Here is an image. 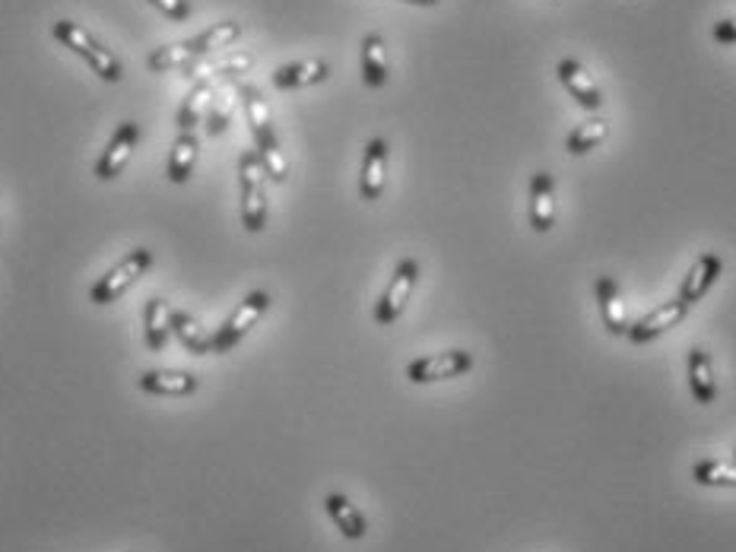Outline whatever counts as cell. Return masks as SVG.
<instances>
[{
    "mask_svg": "<svg viewBox=\"0 0 736 552\" xmlns=\"http://www.w3.org/2000/svg\"><path fill=\"white\" fill-rule=\"evenodd\" d=\"M239 95H242V105H245L248 128H251V137H254V153H257L261 166L267 171V178L283 184L289 166L283 159V150H280V137H277V128H274L270 108H267V102H264L257 86H239Z\"/></svg>",
    "mask_w": 736,
    "mask_h": 552,
    "instance_id": "6da1fadb",
    "label": "cell"
},
{
    "mask_svg": "<svg viewBox=\"0 0 736 552\" xmlns=\"http://www.w3.org/2000/svg\"><path fill=\"white\" fill-rule=\"evenodd\" d=\"M51 33H54V39L64 44V48H71L77 57H83L89 67H92V74L96 77H102L105 84H122L124 80V64L105 48V44L99 42L92 33H86L80 23H71V20H58L54 26H51Z\"/></svg>",
    "mask_w": 736,
    "mask_h": 552,
    "instance_id": "7a4b0ae2",
    "label": "cell"
},
{
    "mask_svg": "<svg viewBox=\"0 0 736 552\" xmlns=\"http://www.w3.org/2000/svg\"><path fill=\"white\" fill-rule=\"evenodd\" d=\"M239 204H242V226L245 232L257 235L267 226V171L261 166L257 153L245 150L239 156Z\"/></svg>",
    "mask_w": 736,
    "mask_h": 552,
    "instance_id": "3957f363",
    "label": "cell"
},
{
    "mask_svg": "<svg viewBox=\"0 0 736 552\" xmlns=\"http://www.w3.org/2000/svg\"><path fill=\"white\" fill-rule=\"evenodd\" d=\"M150 267H153V252H150V248L140 245V248L127 252L112 270H105V273L89 286V301H92V305H112V301H118L140 277L150 273Z\"/></svg>",
    "mask_w": 736,
    "mask_h": 552,
    "instance_id": "277c9868",
    "label": "cell"
},
{
    "mask_svg": "<svg viewBox=\"0 0 736 552\" xmlns=\"http://www.w3.org/2000/svg\"><path fill=\"white\" fill-rule=\"evenodd\" d=\"M419 270H422V267H419L416 257H401V260H397V267H394L388 286L381 290V296L375 301V311H371V318H375L378 328H391V324L401 321V314L407 311L409 298H413V290H416V283H419Z\"/></svg>",
    "mask_w": 736,
    "mask_h": 552,
    "instance_id": "5b68a950",
    "label": "cell"
},
{
    "mask_svg": "<svg viewBox=\"0 0 736 552\" xmlns=\"http://www.w3.org/2000/svg\"><path fill=\"white\" fill-rule=\"evenodd\" d=\"M270 305H274V296L267 293V290H254V293H248L242 301H239V308L223 321V328L210 337V346H213V352L216 356H223V352H232L239 343L245 341L248 334H251V328H257V321L270 311Z\"/></svg>",
    "mask_w": 736,
    "mask_h": 552,
    "instance_id": "8992f818",
    "label": "cell"
},
{
    "mask_svg": "<svg viewBox=\"0 0 736 552\" xmlns=\"http://www.w3.org/2000/svg\"><path fill=\"white\" fill-rule=\"evenodd\" d=\"M473 365H477V359L470 349H445V352H429V356L407 362L404 375L409 384H439L470 375Z\"/></svg>",
    "mask_w": 736,
    "mask_h": 552,
    "instance_id": "52a82bcc",
    "label": "cell"
},
{
    "mask_svg": "<svg viewBox=\"0 0 736 552\" xmlns=\"http://www.w3.org/2000/svg\"><path fill=\"white\" fill-rule=\"evenodd\" d=\"M137 143H140V125H137V121H122V125L115 128V133H112L109 146L102 150V156L96 159L92 175H96L99 181H115V178L124 171V166L130 163Z\"/></svg>",
    "mask_w": 736,
    "mask_h": 552,
    "instance_id": "ba28073f",
    "label": "cell"
},
{
    "mask_svg": "<svg viewBox=\"0 0 736 552\" xmlns=\"http://www.w3.org/2000/svg\"><path fill=\"white\" fill-rule=\"evenodd\" d=\"M721 273H724V257L718 255V252H705V255H698L696 264L689 267V273L683 277L676 298H680L686 308H693V305H698L701 298L714 290V283L721 280Z\"/></svg>",
    "mask_w": 736,
    "mask_h": 552,
    "instance_id": "9c48e42d",
    "label": "cell"
},
{
    "mask_svg": "<svg viewBox=\"0 0 736 552\" xmlns=\"http://www.w3.org/2000/svg\"><path fill=\"white\" fill-rule=\"evenodd\" d=\"M689 314V308L680 301V298H670L663 305H657L655 311H648L645 318H638L635 324H629V341L635 346H645V343H655L657 337H663L667 331H673L683 318Z\"/></svg>",
    "mask_w": 736,
    "mask_h": 552,
    "instance_id": "30bf717a",
    "label": "cell"
},
{
    "mask_svg": "<svg viewBox=\"0 0 736 552\" xmlns=\"http://www.w3.org/2000/svg\"><path fill=\"white\" fill-rule=\"evenodd\" d=\"M528 222L533 232L546 235L556 226V178L549 171H533L528 188Z\"/></svg>",
    "mask_w": 736,
    "mask_h": 552,
    "instance_id": "8fae6325",
    "label": "cell"
},
{
    "mask_svg": "<svg viewBox=\"0 0 736 552\" xmlns=\"http://www.w3.org/2000/svg\"><path fill=\"white\" fill-rule=\"evenodd\" d=\"M384 184H388V140L371 137L363 153V169H359V197L366 204L381 201Z\"/></svg>",
    "mask_w": 736,
    "mask_h": 552,
    "instance_id": "7c38bea8",
    "label": "cell"
},
{
    "mask_svg": "<svg viewBox=\"0 0 736 552\" xmlns=\"http://www.w3.org/2000/svg\"><path fill=\"white\" fill-rule=\"evenodd\" d=\"M556 77H559V84L569 89V95H572L584 112H597V108L604 105L600 86L594 84V77L587 74V67H584L581 61L562 57V61L556 64Z\"/></svg>",
    "mask_w": 736,
    "mask_h": 552,
    "instance_id": "4fadbf2b",
    "label": "cell"
},
{
    "mask_svg": "<svg viewBox=\"0 0 736 552\" xmlns=\"http://www.w3.org/2000/svg\"><path fill=\"white\" fill-rule=\"evenodd\" d=\"M137 387L153 397H188L201 387V378L185 369H150V372H140Z\"/></svg>",
    "mask_w": 736,
    "mask_h": 552,
    "instance_id": "5bb4252c",
    "label": "cell"
},
{
    "mask_svg": "<svg viewBox=\"0 0 736 552\" xmlns=\"http://www.w3.org/2000/svg\"><path fill=\"white\" fill-rule=\"evenodd\" d=\"M686 375H689V394L696 397V403L711 407L718 400V378H714V362L711 352L705 346H689L686 352Z\"/></svg>",
    "mask_w": 736,
    "mask_h": 552,
    "instance_id": "9a60e30c",
    "label": "cell"
},
{
    "mask_svg": "<svg viewBox=\"0 0 736 552\" xmlns=\"http://www.w3.org/2000/svg\"><path fill=\"white\" fill-rule=\"evenodd\" d=\"M594 298H597L600 321H604L607 334L610 337H625L629 334V318H625V308H622V298H619V283L610 273H600L594 280Z\"/></svg>",
    "mask_w": 736,
    "mask_h": 552,
    "instance_id": "2e32d148",
    "label": "cell"
},
{
    "mask_svg": "<svg viewBox=\"0 0 736 552\" xmlns=\"http://www.w3.org/2000/svg\"><path fill=\"white\" fill-rule=\"evenodd\" d=\"M198 153H201V140L194 130H178V137L172 140V150H168V163H165V178L172 184H185L194 166H198Z\"/></svg>",
    "mask_w": 736,
    "mask_h": 552,
    "instance_id": "e0dca14e",
    "label": "cell"
},
{
    "mask_svg": "<svg viewBox=\"0 0 736 552\" xmlns=\"http://www.w3.org/2000/svg\"><path fill=\"white\" fill-rule=\"evenodd\" d=\"M325 511H328V517L333 521V527L340 530V537H346V540H366V514L359 511V505H353L343 492H328L325 496Z\"/></svg>",
    "mask_w": 736,
    "mask_h": 552,
    "instance_id": "ac0fdd59",
    "label": "cell"
},
{
    "mask_svg": "<svg viewBox=\"0 0 736 552\" xmlns=\"http://www.w3.org/2000/svg\"><path fill=\"white\" fill-rule=\"evenodd\" d=\"M330 77V64L321 57H308V61H292L274 70V86L277 89H305V86L325 84Z\"/></svg>",
    "mask_w": 736,
    "mask_h": 552,
    "instance_id": "d6986e66",
    "label": "cell"
},
{
    "mask_svg": "<svg viewBox=\"0 0 736 552\" xmlns=\"http://www.w3.org/2000/svg\"><path fill=\"white\" fill-rule=\"evenodd\" d=\"M201 67V54H194L185 42L175 44H160L147 54V70L153 74H175V70H185L188 77Z\"/></svg>",
    "mask_w": 736,
    "mask_h": 552,
    "instance_id": "ffe728a7",
    "label": "cell"
},
{
    "mask_svg": "<svg viewBox=\"0 0 736 552\" xmlns=\"http://www.w3.org/2000/svg\"><path fill=\"white\" fill-rule=\"evenodd\" d=\"M172 337V308L163 296L147 298L143 308V343L150 352H163L165 343Z\"/></svg>",
    "mask_w": 736,
    "mask_h": 552,
    "instance_id": "44dd1931",
    "label": "cell"
},
{
    "mask_svg": "<svg viewBox=\"0 0 736 552\" xmlns=\"http://www.w3.org/2000/svg\"><path fill=\"white\" fill-rule=\"evenodd\" d=\"M242 23L239 20H223V23H216V26H210L204 33H198V36H191V39H185V44L194 51V54H210V51H219V48H229V44H236L242 39Z\"/></svg>",
    "mask_w": 736,
    "mask_h": 552,
    "instance_id": "7402d4cb",
    "label": "cell"
},
{
    "mask_svg": "<svg viewBox=\"0 0 736 552\" xmlns=\"http://www.w3.org/2000/svg\"><path fill=\"white\" fill-rule=\"evenodd\" d=\"M363 80L368 89H381L388 84V51L381 33H368L363 39Z\"/></svg>",
    "mask_w": 736,
    "mask_h": 552,
    "instance_id": "603a6c76",
    "label": "cell"
},
{
    "mask_svg": "<svg viewBox=\"0 0 736 552\" xmlns=\"http://www.w3.org/2000/svg\"><path fill=\"white\" fill-rule=\"evenodd\" d=\"M172 337L181 343L191 356H210L213 346H210V337L204 334L201 321H194L188 311L181 308H172Z\"/></svg>",
    "mask_w": 736,
    "mask_h": 552,
    "instance_id": "cb8c5ba5",
    "label": "cell"
},
{
    "mask_svg": "<svg viewBox=\"0 0 736 552\" xmlns=\"http://www.w3.org/2000/svg\"><path fill=\"white\" fill-rule=\"evenodd\" d=\"M210 99H213V84H210V80H198V84L191 86V92L185 95V102H181V108H178V118H175L178 130L198 128V121L206 118Z\"/></svg>",
    "mask_w": 736,
    "mask_h": 552,
    "instance_id": "d4e9b609",
    "label": "cell"
},
{
    "mask_svg": "<svg viewBox=\"0 0 736 552\" xmlns=\"http://www.w3.org/2000/svg\"><path fill=\"white\" fill-rule=\"evenodd\" d=\"M693 479L698 486H708V489H736V461H714V458H705L693 464Z\"/></svg>",
    "mask_w": 736,
    "mask_h": 552,
    "instance_id": "484cf974",
    "label": "cell"
},
{
    "mask_svg": "<svg viewBox=\"0 0 736 552\" xmlns=\"http://www.w3.org/2000/svg\"><path fill=\"white\" fill-rule=\"evenodd\" d=\"M607 137H610V125L604 118H587L584 125L572 128V133L566 137V150L572 156H584V153L597 150Z\"/></svg>",
    "mask_w": 736,
    "mask_h": 552,
    "instance_id": "4316f807",
    "label": "cell"
},
{
    "mask_svg": "<svg viewBox=\"0 0 736 552\" xmlns=\"http://www.w3.org/2000/svg\"><path fill=\"white\" fill-rule=\"evenodd\" d=\"M254 67V57L251 54H239V57H232V61H223V64H216V67H198L191 77H198L201 74V80H206V74H216V77H226V80H232V77H242Z\"/></svg>",
    "mask_w": 736,
    "mask_h": 552,
    "instance_id": "83f0119b",
    "label": "cell"
},
{
    "mask_svg": "<svg viewBox=\"0 0 736 552\" xmlns=\"http://www.w3.org/2000/svg\"><path fill=\"white\" fill-rule=\"evenodd\" d=\"M229 128V99H210V108H206V133L210 137H219L223 130Z\"/></svg>",
    "mask_w": 736,
    "mask_h": 552,
    "instance_id": "f1b7e54d",
    "label": "cell"
},
{
    "mask_svg": "<svg viewBox=\"0 0 736 552\" xmlns=\"http://www.w3.org/2000/svg\"><path fill=\"white\" fill-rule=\"evenodd\" d=\"M160 13H165L172 23H188L194 16V7L188 0H150Z\"/></svg>",
    "mask_w": 736,
    "mask_h": 552,
    "instance_id": "f546056e",
    "label": "cell"
},
{
    "mask_svg": "<svg viewBox=\"0 0 736 552\" xmlns=\"http://www.w3.org/2000/svg\"><path fill=\"white\" fill-rule=\"evenodd\" d=\"M711 39L718 44H736V16L718 20V23L711 26Z\"/></svg>",
    "mask_w": 736,
    "mask_h": 552,
    "instance_id": "4dcf8cb0",
    "label": "cell"
},
{
    "mask_svg": "<svg viewBox=\"0 0 736 552\" xmlns=\"http://www.w3.org/2000/svg\"><path fill=\"white\" fill-rule=\"evenodd\" d=\"M407 3H416V7H439L442 0H407Z\"/></svg>",
    "mask_w": 736,
    "mask_h": 552,
    "instance_id": "1f68e13d",
    "label": "cell"
},
{
    "mask_svg": "<svg viewBox=\"0 0 736 552\" xmlns=\"http://www.w3.org/2000/svg\"><path fill=\"white\" fill-rule=\"evenodd\" d=\"M734 461H736V448H734Z\"/></svg>",
    "mask_w": 736,
    "mask_h": 552,
    "instance_id": "d6a6232c",
    "label": "cell"
}]
</instances>
